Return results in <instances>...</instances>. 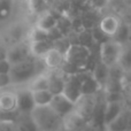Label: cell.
I'll use <instances>...</instances> for the list:
<instances>
[{
	"label": "cell",
	"instance_id": "obj_1",
	"mask_svg": "<svg viewBox=\"0 0 131 131\" xmlns=\"http://www.w3.org/2000/svg\"><path fill=\"white\" fill-rule=\"evenodd\" d=\"M45 71H47V69L43 60L35 57L29 58L20 63L13 64L9 72L13 82V88L27 86L35 77Z\"/></svg>",
	"mask_w": 131,
	"mask_h": 131
},
{
	"label": "cell",
	"instance_id": "obj_2",
	"mask_svg": "<svg viewBox=\"0 0 131 131\" xmlns=\"http://www.w3.org/2000/svg\"><path fill=\"white\" fill-rule=\"evenodd\" d=\"M31 116L39 131H63V118L50 106L35 107Z\"/></svg>",
	"mask_w": 131,
	"mask_h": 131
},
{
	"label": "cell",
	"instance_id": "obj_3",
	"mask_svg": "<svg viewBox=\"0 0 131 131\" xmlns=\"http://www.w3.org/2000/svg\"><path fill=\"white\" fill-rule=\"evenodd\" d=\"M91 57V51L86 45L70 44L64 52L66 63L75 69H82L88 64Z\"/></svg>",
	"mask_w": 131,
	"mask_h": 131
},
{
	"label": "cell",
	"instance_id": "obj_4",
	"mask_svg": "<svg viewBox=\"0 0 131 131\" xmlns=\"http://www.w3.org/2000/svg\"><path fill=\"white\" fill-rule=\"evenodd\" d=\"M122 43L118 40H106L100 44L99 47V58L100 62L108 67L109 69L117 66L120 60Z\"/></svg>",
	"mask_w": 131,
	"mask_h": 131
},
{
	"label": "cell",
	"instance_id": "obj_5",
	"mask_svg": "<svg viewBox=\"0 0 131 131\" xmlns=\"http://www.w3.org/2000/svg\"><path fill=\"white\" fill-rule=\"evenodd\" d=\"M31 57V48H30V43L28 39L13 44L6 48V59L10 62L12 66L20 63Z\"/></svg>",
	"mask_w": 131,
	"mask_h": 131
},
{
	"label": "cell",
	"instance_id": "obj_6",
	"mask_svg": "<svg viewBox=\"0 0 131 131\" xmlns=\"http://www.w3.org/2000/svg\"><path fill=\"white\" fill-rule=\"evenodd\" d=\"M62 94L66 95L70 101L76 104L82 97V79L81 75L70 74L66 77V83Z\"/></svg>",
	"mask_w": 131,
	"mask_h": 131
},
{
	"label": "cell",
	"instance_id": "obj_7",
	"mask_svg": "<svg viewBox=\"0 0 131 131\" xmlns=\"http://www.w3.org/2000/svg\"><path fill=\"white\" fill-rule=\"evenodd\" d=\"M17 93V111L21 114H31L34 111L35 102L32 98V92L27 86L14 88Z\"/></svg>",
	"mask_w": 131,
	"mask_h": 131
},
{
	"label": "cell",
	"instance_id": "obj_8",
	"mask_svg": "<svg viewBox=\"0 0 131 131\" xmlns=\"http://www.w3.org/2000/svg\"><path fill=\"white\" fill-rule=\"evenodd\" d=\"M50 107L60 116L61 118H64L66 116H68L69 114H71L75 111L76 104H74L72 101H70L66 95L57 94L53 97L52 101H51Z\"/></svg>",
	"mask_w": 131,
	"mask_h": 131
},
{
	"label": "cell",
	"instance_id": "obj_9",
	"mask_svg": "<svg viewBox=\"0 0 131 131\" xmlns=\"http://www.w3.org/2000/svg\"><path fill=\"white\" fill-rule=\"evenodd\" d=\"M121 25H122L121 21L117 16L114 14H108L100 20L99 29L102 35L109 37V38H114L115 36H117Z\"/></svg>",
	"mask_w": 131,
	"mask_h": 131
},
{
	"label": "cell",
	"instance_id": "obj_10",
	"mask_svg": "<svg viewBox=\"0 0 131 131\" xmlns=\"http://www.w3.org/2000/svg\"><path fill=\"white\" fill-rule=\"evenodd\" d=\"M43 60L44 64H45L47 70H59L62 69L66 63L64 60V53L62 51H60L58 47H53L44 55L43 58H40Z\"/></svg>",
	"mask_w": 131,
	"mask_h": 131
},
{
	"label": "cell",
	"instance_id": "obj_11",
	"mask_svg": "<svg viewBox=\"0 0 131 131\" xmlns=\"http://www.w3.org/2000/svg\"><path fill=\"white\" fill-rule=\"evenodd\" d=\"M0 111L16 113L17 111V93L14 88L0 90Z\"/></svg>",
	"mask_w": 131,
	"mask_h": 131
},
{
	"label": "cell",
	"instance_id": "obj_12",
	"mask_svg": "<svg viewBox=\"0 0 131 131\" xmlns=\"http://www.w3.org/2000/svg\"><path fill=\"white\" fill-rule=\"evenodd\" d=\"M66 75L62 72V69L59 70H48V91L53 93V95L61 94L63 92Z\"/></svg>",
	"mask_w": 131,
	"mask_h": 131
},
{
	"label": "cell",
	"instance_id": "obj_13",
	"mask_svg": "<svg viewBox=\"0 0 131 131\" xmlns=\"http://www.w3.org/2000/svg\"><path fill=\"white\" fill-rule=\"evenodd\" d=\"M58 24H59V18L52 12L44 10L39 15V17L37 18V22L35 25L51 35L53 31H55L58 29Z\"/></svg>",
	"mask_w": 131,
	"mask_h": 131
},
{
	"label": "cell",
	"instance_id": "obj_14",
	"mask_svg": "<svg viewBox=\"0 0 131 131\" xmlns=\"http://www.w3.org/2000/svg\"><path fill=\"white\" fill-rule=\"evenodd\" d=\"M86 121L77 112H72L63 118V131H81Z\"/></svg>",
	"mask_w": 131,
	"mask_h": 131
},
{
	"label": "cell",
	"instance_id": "obj_15",
	"mask_svg": "<svg viewBox=\"0 0 131 131\" xmlns=\"http://www.w3.org/2000/svg\"><path fill=\"white\" fill-rule=\"evenodd\" d=\"M16 131H39L31 114H18L15 123Z\"/></svg>",
	"mask_w": 131,
	"mask_h": 131
},
{
	"label": "cell",
	"instance_id": "obj_16",
	"mask_svg": "<svg viewBox=\"0 0 131 131\" xmlns=\"http://www.w3.org/2000/svg\"><path fill=\"white\" fill-rule=\"evenodd\" d=\"M117 67H120L121 71L131 70V41L122 43V51H121Z\"/></svg>",
	"mask_w": 131,
	"mask_h": 131
},
{
	"label": "cell",
	"instance_id": "obj_17",
	"mask_svg": "<svg viewBox=\"0 0 131 131\" xmlns=\"http://www.w3.org/2000/svg\"><path fill=\"white\" fill-rule=\"evenodd\" d=\"M55 47V44L52 39H47L44 41H38V43H30V48H31V54L35 58H43L51 48Z\"/></svg>",
	"mask_w": 131,
	"mask_h": 131
},
{
	"label": "cell",
	"instance_id": "obj_18",
	"mask_svg": "<svg viewBox=\"0 0 131 131\" xmlns=\"http://www.w3.org/2000/svg\"><path fill=\"white\" fill-rule=\"evenodd\" d=\"M53 93L48 90H40V91H32V98L36 107H45L50 106L51 101L53 99Z\"/></svg>",
	"mask_w": 131,
	"mask_h": 131
},
{
	"label": "cell",
	"instance_id": "obj_19",
	"mask_svg": "<svg viewBox=\"0 0 131 131\" xmlns=\"http://www.w3.org/2000/svg\"><path fill=\"white\" fill-rule=\"evenodd\" d=\"M30 91H40V90H48V70L43 74L35 77L31 82L27 85Z\"/></svg>",
	"mask_w": 131,
	"mask_h": 131
},
{
	"label": "cell",
	"instance_id": "obj_20",
	"mask_svg": "<svg viewBox=\"0 0 131 131\" xmlns=\"http://www.w3.org/2000/svg\"><path fill=\"white\" fill-rule=\"evenodd\" d=\"M121 112H122V108H121V106L118 105V102H115V101L108 102L106 108H105V113H104L105 124L108 125L111 122H113L118 116V114H120Z\"/></svg>",
	"mask_w": 131,
	"mask_h": 131
},
{
	"label": "cell",
	"instance_id": "obj_21",
	"mask_svg": "<svg viewBox=\"0 0 131 131\" xmlns=\"http://www.w3.org/2000/svg\"><path fill=\"white\" fill-rule=\"evenodd\" d=\"M15 9V0H0V23H5L12 17Z\"/></svg>",
	"mask_w": 131,
	"mask_h": 131
},
{
	"label": "cell",
	"instance_id": "obj_22",
	"mask_svg": "<svg viewBox=\"0 0 131 131\" xmlns=\"http://www.w3.org/2000/svg\"><path fill=\"white\" fill-rule=\"evenodd\" d=\"M27 36H28L27 39L29 40V43H38V41H44V40H47V39H51L50 34H47L46 31L39 29L36 25L28 32Z\"/></svg>",
	"mask_w": 131,
	"mask_h": 131
},
{
	"label": "cell",
	"instance_id": "obj_23",
	"mask_svg": "<svg viewBox=\"0 0 131 131\" xmlns=\"http://www.w3.org/2000/svg\"><path fill=\"white\" fill-rule=\"evenodd\" d=\"M108 67H106L105 64H102L101 62H99L97 66H95L94 70L92 72V76L94 77V79L98 82L100 86L104 83H106L107 77H108Z\"/></svg>",
	"mask_w": 131,
	"mask_h": 131
},
{
	"label": "cell",
	"instance_id": "obj_24",
	"mask_svg": "<svg viewBox=\"0 0 131 131\" xmlns=\"http://www.w3.org/2000/svg\"><path fill=\"white\" fill-rule=\"evenodd\" d=\"M13 88V82L9 74H1L0 72V90H6V89Z\"/></svg>",
	"mask_w": 131,
	"mask_h": 131
},
{
	"label": "cell",
	"instance_id": "obj_25",
	"mask_svg": "<svg viewBox=\"0 0 131 131\" xmlns=\"http://www.w3.org/2000/svg\"><path fill=\"white\" fill-rule=\"evenodd\" d=\"M10 69H12V63L6 58L0 59V72L1 74H9Z\"/></svg>",
	"mask_w": 131,
	"mask_h": 131
},
{
	"label": "cell",
	"instance_id": "obj_26",
	"mask_svg": "<svg viewBox=\"0 0 131 131\" xmlns=\"http://www.w3.org/2000/svg\"><path fill=\"white\" fill-rule=\"evenodd\" d=\"M13 131H16V129H14V130H13Z\"/></svg>",
	"mask_w": 131,
	"mask_h": 131
}]
</instances>
